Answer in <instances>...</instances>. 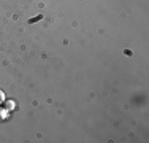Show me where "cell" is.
Returning a JSON list of instances; mask_svg holds the SVG:
<instances>
[{
    "label": "cell",
    "instance_id": "obj_1",
    "mask_svg": "<svg viewBox=\"0 0 149 143\" xmlns=\"http://www.w3.org/2000/svg\"><path fill=\"white\" fill-rule=\"evenodd\" d=\"M6 102H8V103H3V107H5L6 110H11L13 107H15V103H13L11 100H6Z\"/></svg>",
    "mask_w": 149,
    "mask_h": 143
},
{
    "label": "cell",
    "instance_id": "obj_2",
    "mask_svg": "<svg viewBox=\"0 0 149 143\" xmlns=\"http://www.w3.org/2000/svg\"><path fill=\"white\" fill-rule=\"evenodd\" d=\"M3 102H5V94L0 91V103H3Z\"/></svg>",
    "mask_w": 149,
    "mask_h": 143
}]
</instances>
